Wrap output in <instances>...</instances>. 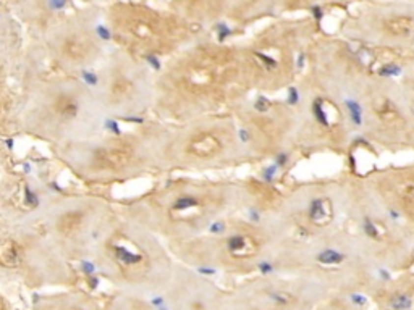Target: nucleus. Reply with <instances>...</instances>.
Masks as SVG:
<instances>
[{"instance_id":"7ed1b4c3","label":"nucleus","mask_w":414,"mask_h":310,"mask_svg":"<svg viewBox=\"0 0 414 310\" xmlns=\"http://www.w3.org/2000/svg\"><path fill=\"white\" fill-rule=\"evenodd\" d=\"M110 32L126 46L139 49L142 58L157 57L190 41L194 27L178 15H162L142 5L123 3L112 8Z\"/></svg>"},{"instance_id":"4be33fe9","label":"nucleus","mask_w":414,"mask_h":310,"mask_svg":"<svg viewBox=\"0 0 414 310\" xmlns=\"http://www.w3.org/2000/svg\"><path fill=\"white\" fill-rule=\"evenodd\" d=\"M106 128H107L110 132H113V134H121L120 125H118L115 120H107V121H106Z\"/></svg>"},{"instance_id":"a878e982","label":"nucleus","mask_w":414,"mask_h":310,"mask_svg":"<svg viewBox=\"0 0 414 310\" xmlns=\"http://www.w3.org/2000/svg\"><path fill=\"white\" fill-rule=\"evenodd\" d=\"M408 2H411V3H414V0H408Z\"/></svg>"},{"instance_id":"1a4fd4ad","label":"nucleus","mask_w":414,"mask_h":310,"mask_svg":"<svg viewBox=\"0 0 414 310\" xmlns=\"http://www.w3.org/2000/svg\"><path fill=\"white\" fill-rule=\"evenodd\" d=\"M21 254H20V247L16 246V242L13 241H2L0 242V263L3 267H16L20 263Z\"/></svg>"},{"instance_id":"393cba45","label":"nucleus","mask_w":414,"mask_h":310,"mask_svg":"<svg viewBox=\"0 0 414 310\" xmlns=\"http://www.w3.org/2000/svg\"><path fill=\"white\" fill-rule=\"evenodd\" d=\"M7 147L10 149V151H12V149H13V141H12V139H8V141H7Z\"/></svg>"},{"instance_id":"aec40b11","label":"nucleus","mask_w":414,"mask_h":310,"mask_svg":"<svg viewBox=\"0 0 414 310\" xmlns=\"http://www.w3.org/2000/svg\"><path fill=\"white\" fill-rule=\"evenodd\" d=\"M80 268L86 276H92L96 275V265H94L91 260H81L80 262Z\"/></svg>"},{"instance_id":"f8f14e48","label":"nucleus","mask_w":414,"mask_h":310,"mask_svg":"<svg viewBox=\"0 0 414 310\" xmlns=\"http://www.w3.org/2000/svg\"><path fill=\"white\" fill-rule=\"evenodd\" d=\"M113 254L115 258L118 260L120 263L128 265V267H133V265H139L142 262V254H138L126 249L125 246H113Z\"/></svg>"},{"instance_id":"6ab92c4d","label":"nucleus","mask_w":414,"mask_h":310,"mask_svg":"<svg viewBox=\"0 0 414 310\" xmlns=\"http://www.w3.org/2000/svg\"><path fill=\"white\" fill-rule=\"evenodd\" d=\"M81 78H83V81H84L86 84H89V86H97V82H99L97 75L92 73V71H89V70H83L81 71Z\"/></svg>"},{"instance_id":"dca6fc26","label":"nucleus","mask_w":414,"mask_h":310,"mask_svg":"<svg viewBox=\"0 0 414 310\" xmlns=\"http://www.w3.org/2000/svg\"><path fill=\"white\" fill-rule=\"evenodd\" d=\"M266 297L278 307H288L290 304L295 302V296L283 289H269L266 292Z\"/></svg>"},{"instance_id":"0eeeda50","label":"nucleus","mask_w":414,"mask_h":310,"mask_svg":"<svg viewBox=\"0 0 414 310\" xmlns=\"http://www.w3.org/2000/svg\"><path fill=\"white\" fill-rule=\"evenodd\" d=\"M230 0H176L178 16L193 27L215 23L220 16H227Z\"/></svg>"},{"instance_id":"5701e85b","label":"nucleus","mask_w":414,"mask_h":310,"mask_svg":"<svg viewBox=\"0 0 414 310\" xmlns=\"http://www.w3.org/2000/svg\"><path fill=\"white\" fill-rule=\"evenodd\" d=\"M87 278H89V281H87V283H89V287H91V289H96V287L99 286V278H97L96 275L87 276Z\"/></svg>"},{"instance_id":"f257e3e1","label":"nucleus","mask_w":414,"mask_h":310,"mask_svg":"<svg viewBox=\"0 0 414 310\" xmlns=\"http://www.w3.org/2000/svg\"><path fill=\"white\" fill-rule=\"evenodd\" d=\"M173 78L193 112L201 116L236 108L252 89L243 47L222 44H197L186 51L173 66Z\"/></svg>"},{"instance_id":"4468645a","label":"nucleus","mask_w":414,"mask_h":310,"mask_svg":"<svg viewBox=\"0 0 414 310\" xmlns=\"http://www.w3.org/2000/svg\"><path fill=\"white\" fill-rule=\"evenodd\" d=\"M414 306V299L408 292H396L388 299L390 310H411Z\"/></svg>"},{"instance_id":"39448f33","label":"nucleus","mask_w":414,"mask_h":310,"mask_svg":"<svg viewBox=\"0 0 414 310\" xmlns=\"http://www.w3.org/2000/svg\"><path fill=\"white\" fill-rule=\"evenodd\" d=\"M364 186L393 223H414V165L379 171Z\"/></svg>"},{"instance_id":"2eb2a0df","label":"nucleus","mask_w":414,"mask_h":310,"mask_svg":"<svg viewBox=\"0 0 414 310\" xmlns=\"http://www.w3.org/2000/svg\"><path fill=\"white\" fill-rule=\"evenodd\" d=\"M101 155V158L106 162L110 167L117 168L121 167V165L126 163V160H128V154L125 151H120V149H112V151H104L99 154Z\"/></svg>"},{"instance_id":"9d476101","label":"nucleus","mask_w":414,"mask_h":310,"mask_svg":"<svg viewBox=\"0 0 414 310\" xmlns=\"http://www.w3.org/2000/svg\"><path fill=\"white\" fill-rule=\"evenodd\" d=\"M316 260L317 263L325 265V267H336V265H341L346 260V254L335 247H324L322 251L316 254Z\"/></svg>"},{"instance_id":"20e7f679","label":"nucleus","mask_w":414,"mask_h":310,"mask_svg":"<svg viewBox=\"0 0 414 310\" xmlns=\"http://www.w3.org/2000/svg\"><path fill=\"white\" fill-rule=\"evenodd\" d=\"M351 41L375 51L411 52L414 44V3H377L353 18L345 27Z\"/></svg>"},{"instance_id":"6e6552de","label":"nucleus","mask_w":414,"mask_h":310,"mask_svg":"<svg viewBox=\"0 0 414 310\" xmlns=\"http://www.w3.org/2000/svg\"><path fill=\"white\" fill-rule=\"evenodd\" d=\"M225 247L227 252L235 258H249L254 257L259 251V241L249 232L235 231L225 232Z\"/></svg>"},{"instance_id":"423d86ee","label":"nucleus","mask_w":414,"mask_h":310,"mask_svg":"<svg viewBox=\"0 0 414 310\" xmlns=\"http://www.w3.org/2000/svg\"><path fill=\"white\" fill-rule=\"evenodd\" d=\"M97 26L99 23H94L91 27H84L81 21L63 25L54 34V42L60 57L71 62H84L92 57L96 53V39H101L97 34Z\"/></svg>"},{"instance_id":"f03ea898","label":"nucleus","mask_w":414,"mask_h":310,"mask_svg":"<svg viewBox=\"0 0 414 310\" xmlns=\"http://www.w3.org/2000/svg\"><path fill=\"white\" fill-rule=\"evenodd\" d=\"M314 26L311 21H281L243 46L252 87L274 92L291 86L298 58L304 55L301 51L314 42Z\"/></svg>"},{"instance_id":"a211bd4d","label":"nucleus","mask_w":414,"mask_h":310,"mask_svg":"<svg viewBox=\"0 0 414 310\" xmlns=\"http://www.w3.org/2000/svg\"><path fill=\"white\" fill-rule=\"evenodd\" d=\"M25 204L31 208L39 206V197H37V194L29 186H25Z\"/></svg>"},{"instance_id":"9b49d317","label":"nucleus","mask_w":414,"mask_h":310,"mask_svg":"<svg viewBox=\"0 0 414 310\" xmlns=\"http://www.w3.org/2000/svg\"><path fill=\"white\" fill-rule=\"evenodd\" d=\"M275 8L280 12H296V10H307L311 7H317L325 0H274Z\"/></svg>"},{"instance_id":"ddd939ff","label":"nucleus","mask_w":414,"mask_h":310,"mask_svg":"<svg viewBox=\"0 0 414 310\" xmlns=\"http://www.w3.org/2000/svg\"><path fill=\"white\" fill-rule=\"evenodd\" d=\"M81 225V215L78 212H68L65 213L58 221V230L63 232V234H70L75 230H78Z\"/></svg>"},{"instance_id":"b1692460","label":"nucleus","mask_w":414,"mask_h":310,"mask_svg":"<svg viewBox=\"0 0 414 310\" xmlns=\"http://www.w3.org/2000/svg\"><path fill=\"white\" fill-rule=\"evenodd\" d=\"M333 2H343V3H351V2H371V0H333Z\"/></svg>"},{"instance_id":"412c9836","label":"nucleus","mask_w":414,"mask_h":310,"mask_svg":"<svg viewBox=\"0 0 414 310\" xmlns=\"http://www.w3.org/2000/svg\"><path fill=\"white\" fill-rule=\"evenodd\" d=\"M350 301L355 304V306L362 307V306H366V304H367V297L359 294V292H353V294H350Z\"/></svg>"},{"instance_id":"f3484780","label":"nucleus","mask_w":414,"mask_h":310,"mask_svg":"<svg viewBox=\"0 0 414 310\" xmlns=\"http://www.w3.org/2000/svg\"><path fill=\"white\" fill-rule=\"evenodd\" d=\"M78 103L76 102H65L62 103V107H60V113H62V116H65V118H75L76 115H78Z\"/></svg>"}]
</instances>
